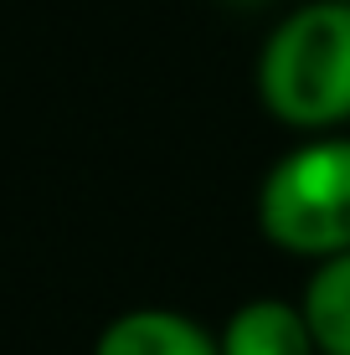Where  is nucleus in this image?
<instances>
[{
    "label": "nucleus",
    "instance_id": "1",
    "mask_svg": "<svg viewBox=\"0 0 350 355\" xmlns=\"http://www.w3.org/2000/svg\"><path fill=\"white\" fill-rule=\"evenodd\" d=\"M258 98L299 134H340L350 124V6L304 0L268 31L258 52Z\"/></svg>",
    "mask_w": 350,
    "mask_h": 355
},
{
    "label": "nucleus",
    "instance_id": "2",
    "mask_svg": "<svg viewBox=\"0 0 350 355\" xmlns=\"http://www.w3.org/2000/svg\"><path fill=\"white\" fill-rule=\"evenodd\" d=\"M258 232L288 258L330 263L350 252V134H309L268 165Z\"/></svg>",
    "mask_w": 350,
    "mask_h": 355
},
{
    "label": "nucleus",
    "instance_id": "3",
    "mask_svg": "<svg viewBox=\"0 0 350 355\" xmlns=\"http://www.w3.org/2000/svg\"><path fill=\"white\" fill-rule=\"evenodd\" d=\"M93 355H222V345L191 314L175 309H129L103 324Z\"/></svg>",
    "mask_w": 350,
    "mask_h": 355
},
{
    "label": "nucleus",
    "instance_id": "4",
    "mask_svg": "<svg viewBox=\"0 0 350 355\" xmlns=\"http://www.w3.org/2000/svg\"><path fill=\"white\" fill-rule=\"evenodd\" d=\"M216 345H222V355H320L304 304L283 299H252L243 309H232Z\"/></svg>",
    "mask_w": 350,
    "mask_h": 355
},
{
    "label": "nucleus",
    "instance_id": "5",
    "mask_svg": "<svg viewBox=\"0 0 350 355\" xmlns=\"http://www.w3.org/2000/svg\"><path fill=\"white\" fill-rule=\"evenodd\" d=\"M304 320L320 355H350V252L315 268L304 288Z\"/></svg>",
    "mask_w": 350,
    "mask_h": 355
},
{
    "label": "nucleus",
    "instance_id": "6",
    "mask_svg": "<svg viewBox=\"0 0 350 355\" xmlns=\"http://www.w3.org/2000/svg\"><path fill=\"white\" fill-rule=\"evenodd\" d=\"M243 6H263V0H243Z\"/></svg>",
    "mask_w": 350,
    "mask_h": 355
},
{
    "label": "nucleus",
    "instance_id": "7",
    "mask_svg": "<svg viewBox=\"0 0 350 355\" xmlns=\"http://www.w3.org/2000/svg\"><path fill=\"white\" fill-rule=\"evenodd\" d=\"M345 6H350V0H345Z\"/></svg>",
    "mask_w": 350,
    "mask_h": 355
}]
</instances>
